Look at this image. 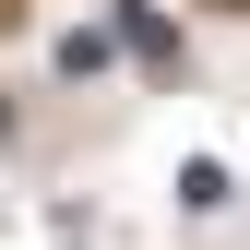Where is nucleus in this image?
I'll return each instance as SVG.
<instances>
[{
  "label": "nucleus",
  "instance_id": "obj_1",
  "mask_svg": "<svg viewBox=\"0 0 250 250\" xmlns=\"http://www.w3.org/2000/svg\"><path fill=\"white\" fill-rule=\"evenodd\" d=\"M179 203L214 214V203H227V167H214V155H191V167H179Z\"/></svg>",
  "mask_w": 250,
  "mask_h": 250
}]
</instances>
